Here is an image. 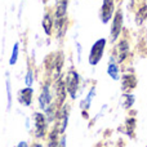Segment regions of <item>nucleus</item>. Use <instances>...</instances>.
I'll return each instance as SVG.
<instances>
[{
	"label": "nucleus",
	"instance_id": "f257e3e1",
	"mask_svg": "<svg viewBox=\"0 0 147 147\" xmlns=\"http://www.w3.org/2000/svg\"><path fill=\"white\" fill-rule=\"evenodd\" d=\"M66 9H67V0H57L54 18H56V27L59 36L62 35L63 22H65V18H66Z\"/></svg>",
	"mask_w": 147,
	"mask_h": 147
},
{
	"label": "nucleus",
	"instance_id": "f03ea898",
	"mask_svg": "<svg viewBox=\"0 0 147 147\" xmlns=\"http://www.w3.org/2000/svg\"><path fill=\"white\" fill-rule=\"evenodd\" d=\"M106 47V40L105 39H99L94 43V45L92 47L90 54H89V62L90 65H97L99 62V59L103 56V49Z\"/></svg>",
	"mask_w": 147,
	"mask_h": 147
},
{
	"label": "nucleus",
	"instance_id": "7ed1b4c3",
	"mask_svg": "<svg viewBox=\"0 0 147 147\" xmlns=\"http://www.w3.org/2000/svg\"><path fill=\"white\" fill-rule=\"evenodd\" d=\"M47 116L41 112H35L34 114V128H35V136L38 138H41L45 136L47 130Z\"/></svg>",
	"mask_w": 147,
	"mask_h": 147
},
{
	"label": "nucleus",
	"instance_id": "20e7f679",
	"mask_svg": "<svg viewBox=\"0 0 147 147\" xmlns=\"http://www.w3.org/2000/svg\"><path fill=\"white\" fill-rule=\"evenodd\" d=\"M65 85H66V90L69 92V94L72 98H75L76 92H78V88H79V75L78 74L71 70V71L69 72V75H67Z\"/></svg>",
	"mask_w": 147,
	"mask_h": 147
},
{
	"label": "nucleus",
	"instance_id": "39448f33",
	"mask_svg": "<svg viewBox=\"0 0 147 147\" xmlns=\"http://www.w3.org/2000/svg\"><path fill=\"white\" fill-rule=\"evenodd\" d=\"M39 105H40L41 110H44V111H47L52 106V92H51V85L49 84L44 85L40 97H39Z\"/></svg>",
	"mask_w": 147,
	"mask_h": 147
},
{
	"label": "nucleus",
	"instance_id": "423d86ee",
	"mask_svg": "<svg viewBox=\"0 0 147 147\" xmlns=\"http://www.w3.org/2000/svg\"><path fill=\"white\" fill-rule=\"evenodd\" d=\"M121 27H123V12L121 10H117L114 17V21H112V27H111L112 40H116L117 39V36L121 32Z\"/></svg>",
	"mask_w": 147,
	"mask_h": 147
},
{
	"label": "nucleus",
	"instance_id": "0eeeda50",
	"mask_svg": "<svg viewBox=\"0 0 147 147\" xmlns=\"http://www.w3.org/2000/svg\"><path fill=\"white\" fill-rule=\"evenodd\" d=\"M112 14H114V0H103L102 9H101L102 22L107 23L110 20H111Z\"/></svg>",
	"mask_w": 147,
	"mask_h": 147
},
{
	"label": "nucleus",
	"instance_id": "6e6552de",
	"mask_svg": "<svg viewBox=\"0 0 147 147\" xmlns=\"http://www.w3.org/2000/svg\"><path fill=\"white\" fill-rule=\"evenodd\" d=\"M18 99H20V102L22 105H25V106H30L31 102H32V89H31L30 86H27V88L20 90Z\"/></svg>",
	"mask_w": 147,
	"mask_h": 147
},
{
	"label": "nucleus",
	"instance_id": "1a4fd4ad",
	"mask_svg": "<svg viewBox=\"0 0 147 147\" xmlns=\"http://www.w3.org/2000/svg\"><path fill=\"white\" fill-rule=\"evenodd\" d=\"M128 43L125 40L120 41L119 44H117V59H119V62H123L125 59V57H127L128 54Z\"/></svg>",
	"mask_w": 147,
	"mask_h": 147
},
{
	"label": "nucleus",
	"instance_id": "9d476101",
	"mask_svg": "<svg viewBox=\"0 0 147 147\" xmlns=\"http://www.w3.org/2000/svg\"><path fill=\"white\" fill-rule=\"evenodd\" d=\"M124 89L125 90H132L133 88L136 86L137 81H136V78L132 75V74H128V75H124Z\"/></svg>",
	"mask_w": 147,
	"mask_h": 147
},
{
	"label": "nucleus",
	"instance_id": "9b49d317",
	"mask_svg": "<svg viewBox=\"0 0 147 147\" xmlns=\"http://www.w3.org/2000/svg\"><path fill=\"white\" fill-rule=\"evenodd\" d=\"M43 28L45 30V34L51 35L52 28H53V20H52L51 14H48V13H47L45 16H44V20H43Z\"/></svg>",
	"mask_w": 147,
	"mask_h": 147
},
{
	"label": "nucleus",
	"instance_id": "f8f14e48",
	"mask_svg": "<svg viewBox=\"0 0 147 147\" xmlns=\"http://www.w3.org/2000/svg\"><path fill=\"white\" fill-rule=\"evenodd\" d=\"M146 18H147V5L138 9L137 14H136V22H137V25H142Z\"/></svg>",
	"mask_w": 147,
	"mask_h": 147
},
{
	"label": "nucleus",
	"instance_id": "ddd939ff",
	"mask_svg": "<svg viewBox=\"0 0 147 147\" xmlns=\"http://www.w3.org/2000/svg\"><path fill=\"white\" fill-rule=\"evenodd\" d=\"M109 75L111 76L114 80L119 79V69H117V66H116L115 62H111V63L109 65Z\"/></svg>",
	"mask_w": 147,
	"mask_h": 147
},
{
	"label": "nucleus",
	"instance_id": "4468645a",
	"mask_svg": "<svg viewBox=\"0 0 147 147\" xmlns=\"http://www.w3.org/2000/svg\"><path fill=\"white\" fill-rule=\"evenodd\" d=\"M18 48H20V45H18V43H16L14 47H13L12 56H10V61H9L10 65H14L16 62H17V59H18Z\"/></svg>",
	"mask_w": 147,
	"mask_h": 147
},
{
	"label": "nucleus",
	"instance_id": "2eb2a0df",
	"mask_svg": "<svg viewBox=\"0 0 147 147\" xmlns=\"http://www.w3.org/2000/svg\"><path fill=\"white\" fill-rule=\"evenodd\" d=\"M125 125H127V128H128V134H132V132H133V129H134V127H136V121H134V119H130V120H128L127 123H125Z\"/></svg>",
	"mask_w": 147,
	"mask_h": 147
},
{
	"label": "nucleus",
	"instance_id": "dca6fc26",
	"mask_svg": "<svg viewBox=\"0 0 147 147\" xmlns=\"http://www.w3.org/2000/svg\"><path fill=\"white\" fill-rule=\"evenodd\" d=\"M125 98H127V103H124V106L127 107V109H129L133 105V102H134V97H133L132 94H125Z\"/></svg>",
	"mask_w": 147,
	"mask_h": 147
},
{
	"label": "nucleus",
	"instance_id": "f3484780",
	"mask_svg": "<svg viewBox=\"0 0 147 147\" xmlns=\"http://www.w3.org/2000/svg\"><path fill=\"white\" fill-rule=\"evenodd\" d=\"M25 81H26V85H27V86H30L31 84L34 83V75H32V71H28V72H27Z\"/></svg>",
	"mask_w": 147,
	"mask_h": 147
},
{
	"label": "nucleus",
	"instance_id": "a211bd4d",
	"mask_svg": "<svg viewBox=\"0 0 147 147\" xmlns=\"http://www.w3.org/2000/svg\"><path fill=\"white\" fill-rule=\"evenodd\" d=\"M7 94H8V107H10L12 98H10V84H9V81H7Z\"/></svg>",
	"mask_w": 147,
	"mask_h": 147
},
{
	"label": "nucleus",
	"instance_id": "6ab92c4d",
	"mask_svg": "<svg viewBox=\"0 0 147 147\" xmlns=\"http://www.w3.org/2000/svg\"><path fill=\"white\" fill-rule=\"evenodd\" d=\"M58 147H66V140H65V137H63V138H61V140H59Z\"/></svg>",
	"mask_w": 147,
	"mask_h": 147
},
{
	"label": "nucleus",
	"instance_id": "aec40b11",
	"mask_svg": "<svg viewBox=\"0 0 147 147\" xmlns=\"http://www.w3.org/2000/svg\"><path fill=\"white\" fill-rule=\"evenodd\" d=\"M14 147H28V146H27V143L26 142H20L17 146H14Z\"/></svg>",
	"mask_w": 147,
	"mask_h": 147
},
{
	"label": "nucleus",
	"instance_id": "412c9836",
	"mask_svg": "<svg viewBox=\"0 0 147 147\" xmlns=\"http://www.w3.org/2000/svg\"><path fill=\"white\" fill-rule=\"evenodd\" d=\"M31 147H43V146H41L40 143H34V145L31 146Z\"/></svg>",
	"mask_w": 147,
	"mask_h": 147
}]
</instances>
